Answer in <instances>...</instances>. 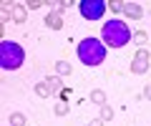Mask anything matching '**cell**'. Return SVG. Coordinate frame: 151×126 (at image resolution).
<instances>
[{"label": "cell", "mask_w": 151, "mask_h": 126, "mask_svg": "<svg viewBox=\"0 0 151 126\" xmlns=\"http://www.w3.org/2000/svg\"><path fill=\"white\" fill-rule=\"evenodd\" d=\"M131 38H134L131 35V28L124 20H119V18H111L101 28V40L106 45H111V48H124V45H129Z\"/></svg>", "instance_id": "6da1fadb"}, {"label": "cell", "mask_w": 151, "mask_h": 126, "mask_svg": "<svg viewBox=\"0 0 151 126\" xmlns=\"http://www.w3.org/2000/svg\"><path fill=\"white\" fill-rule=\"evenodd\" d=\"M106 58V43L98 38H83L78 43V60L83 66H101Z\"/></svg>", "instance_id": "7a4b0ae2"}, {"label": "cell", "mask_w": 151, "mask_h": 126, "mask_svg": "<svg viewBox=\"0 0 151 126\" xmlns=\"http://www.w3.org/2000/svg\"><path fill=\"white\" fill-rule=\"evenodd\" d=\"M25 60V50L15 43V40H3L0 43V68L3 71H15Z\"/></svg>", "instance_id": "3957f363"}, {"label": "cell", "mask_w": 151, "mask_h": 126, "mask_svg": "<svg viewBox=\"0 0 151 126\" xmlns=\"http://www.w3.org/2000/svg\"><path fill=\"white\" fill-rule=\"evenodd\" d=\"M78 10L86 20H101L103 13L108 10V3L106 0H81L78 3Z\"/></svg>", "instance_id": "277c9868"}, {"label": "cell", "mask_w": 151, "mask_h": 126, "mask_svg": "<svg viewBox=\"0 0 151 126\" xmlns=\"http://www.w3.org/2000/svg\"><path fill=\"white\" fill-rule=\"evenodd\" d=\"M45 25H48L50 30H60V28H63V15L55 13V10H50L48 15H45Z\"/></svg>", "instance_id": "5b68a950"}, {"label": "cell", "mask_w": 151, "mask_h": 126, "mask_svg": "<svg viewBox=\"0 0 151 126\" xmlns=\"http://www.w3.org/2000/svg\"><path fill=\"white\" fill-rule=\"evenodd\" d=\"M124 15H126V18H134V20H139V18L144 15V8H141L139 3H124Z\"/></svg>", "instance_id": "8992f818"}, {"label": "cell", "mask_w": 151, "mask_h": 126, "mask_svg": "<svg viewBox=\"0 0 151 126\" xmlns=\"http://www.w3.org/2000/svg\"><path fill=\"white\" fill-rule=\"evenodd\" d=\"M149 68H151V60H144V58H134L131 60V73H136V76H144Z\"/></svg>", "instance_id": "52a82bcc"}, {"label": "cell", "mask_w": 151, "mask_h": 126, "mask_svg": "<svg viewBox=\"0 0 151 126\" xmlns=\"http://www.w3.org/2000/svg\"><path fill=\"white\" fill-rule=\"evenodd\" d=\"M45 83H48V88H50V93H53V96H55V93H60V91H63V81H60V76H48V78H45Z\"/></svg>", "instance_id": "ba28073f"}, {"label": "cell", "mask_w": 151, "mask_h": 126, "mask_svg": "<svg viewBox=\"0 0 151 126\" xmlns=\"http://www.w3.org/2000/svg\"><path fill=\"white\" fill-rule=\"evenodd\" d=\"M25 18H28V8L25 5H15L13 8V20L15 23H25Z\"/></svg>", "instance_id": "9c48e42d"}, {"label": "cell", "mask_w": 151, "mask_h": 126, "mask_svg": "<svg viewBox=\"0 0 151 126\" xmlns=\"http://www.w3.org/2000/svg\"><path fill=\"white\" fill-rule=\"evenodd\" d=\"M35 96H38V99H48V96H53L45 81H43V83H35Z\"/></svg>", "instance_id": "30bf717a"}, {"label": "cell", "mask_w": 151, "mask_h": 126, "mask_svg": "<svg viewBox=\"0 0 151 126\" xmlns=\"http://www.w3.org/2000/svg\"><path fill=\"white\" fill-rule=\"evenodd\" d=\"M131 40H134L136 45H141V48H144V45L149 43V33H146V30H136V33H134V38H131Z\"/></svg>", "instance_id": "8fae6325"}, {"label": "cell", "mask_w": 151, "mask_h": 126, "mask_svg": "<svg viewBox=\"0 0 151 126\" xmlns=\"http://www.w3.org/2000/svg\"><path fill=\"white\" fill-rule=\"evenodd\" d=\"M70 68H73V66H70L68 60H58V63H55V73H58V76H68Z\"/></svg>", "instance_id": "7c38bea8"}, {"label": "cell", "mask_w": 151, "mask_h": 126, "mask_svg": "<svg viewBox=\"0 0 151 126\" xmlns=\"http://www.w3.org/2000/svg\"><path fill=\"white\" fill-rule=\"evenodd\" d=\"M91 101L98 104V106H103V104H106V93H103L101 88H96V91H91Z\"/></svg>", "instance_id": "4fadbf2b"}, {"label": "cell", "mask_w": 151, "mask_h": 126, "mask_svg": "<svg viewBox=\"0 0 151 126\" xmlns=\"http://www.w3.org/2000/svg\"><path fill=\"white\" fill-rule=\"evenodd\" d=\"M53 111H55V116H68V111H70V106L65 104V101H58V104L53 106Z\"/></svg>", "instance_id": "5bb4252c"}, {"label": "cell", "mask_w": 151, "mask_h": 126, "mask_svg": "<svg viewBox=\"0 0 151 126\" xmlns=\"http://www.w3.org/2000/svg\"><path fill=\"white\" fill-rule=\"evenodd\" d=\"M10 126H28V121L23 114H10Z\"/></svg>", "instance_id": "9a60e30c"}, {"label": "cell", "mask_w": 151, "mask_h": 126, "mask_svg": "<svg viewBox=\"0 0 151 126\" xmlns=\"http://www.w3.org/2000/svg\"><path fill=\"white\" fill-rule=\"evenodd\" d=\"M111 119H113V109L103 104V106H101V121H111Z\"/></svg>", "instance_id": "2e32d148"}, {"label": "cell", "mask_w": 151, "mask_h": 126, "mask_svg": "<svg viewBox=\"0 0 151 126\" xmlns=\"http://www.w3.org/2000/svg\"><path fill=\"white\" fill-rule=\"evenodd\" d=\"M106 3H108V8H111V10L113 13H124V0H106Z\"/></svg>", "instance_id": "e0dca14e"}, {"label": "cell", "mask_w": 151, "mask_h": 126, "mask_svg": "<svg viewBox=\"0 0 151 126\" xmlns=\"http://www.w3.org/2000/svg\"><path fill=\"white\" fill-rule=\"evenodd\" d=\"M53 5H55V13H63L70 8V0H60V3H53Z\"/></svg>", "instance_id": "ac0fdd59"}, {"label": "cell", "mask_w": 151, "mask_h": 126, "mask_svg": "<svg viewBox=\"0 0 151 126\" xmlns=\"http://www.w3.org/2000/svg\"><path fill=\"white\" fill-rule=\"evenodd\" d=\"M40 5H45L43 0H28V3H25V8H30V10H38Z\"/></svg>", "instance_id": "d6986e66"}, {"label": "cell", "mask_w": 151, "mask_h": 126, "mask_svg": "<svg viewBox=\"0 0 151 126\" xmlns=\"http://www.w3.org/2000/svg\"><path fill=\"white\" fill-rule=\"evenodd\" d=\"M134 58H144V60H151V55H149V50H146V48H139Z\"/></svg>", "instance_id": "ffe728a7"}, {"label": "cell", "mask_w": 151, "mask_h": 126, "mask_svg": "<svg viewBox=\"0 0 151 126\" xmlns=\"http://www.w3.org/2000/svg\"><path fill=\"white\" fill-rule=\"evenodd\" d=\"M10 18H13L10 10H3V13H0V23H3V25H8V20H10Z\"/></svg>", "instance_id": "44dd1931"}, {"label": "cell", "mask_w": 151, "mask_h": 126, "mask_svg": "<svg viewBox=\"0 0 151 126\" xmlns=\"http://www.w3.org/2000/svg\"><path fill=\"white\" fill-rule=\"evenodd\" d=\"M58 96H60V99H68V96H70V88H63V91H60Z\"/></svg>", "instance_id": "7402d4cb"}, {"label": "cell", "mask_w": 151, "mask_h": 126, "mask_svg": "<svg viewBox=\"0 0 151 126\" xmlns=\"http://www.w3.org/2000/svg\"><path fill=\"white\" fill-rule=\"evenodd\" d=\"M144 99H151V83H149V86L144 88Z\"/></svg>", "instance_id": "603a6c76"}, {"label": "cell", "mask_w": 151, "mask_h": 126, "mask_svg": "<svg viewBox=\"0 0 151 126\" xmlns=\"http://www.w3.org/2000/svg\"><path fill=\"white\" fill-rule=\"evenodd\" d=\"M88 126H103V121H101V119H93V121H91Z\"/></svg>", "instance_id": "cb8c5ba5"}]
</instances>
